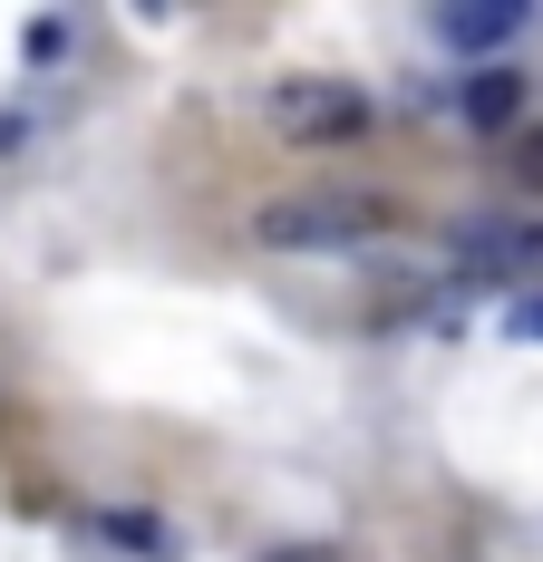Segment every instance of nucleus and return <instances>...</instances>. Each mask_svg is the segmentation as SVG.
Returning a JSON list of instances; mask_svg holds the SVG:
<instances>
[{
	"label": "nucleus",
	"mask_w": 543,
	"mask_h": 562,
	"mask_svg": "<svg viewBox=\"0 0 543 562\" xmlns=\"http://www.w3.org/2000/svg\"><path fill=\"white\" fill-rule=\"evenodd\" d=\"M456 108H466V126H514V116H524V68H476V78H466V88H456Z\"/></svg>",
	"instance_id": "39448f33"
},
{
	"label": "nucleus",
	"mask_w": 543,
	"mask_h": 562,
	"mask_svg": "<svg viewBox=\"0 0 543 562\" xmlns=\"http://www.w3.org/2000/svg\"><path fill=\"white\" fill-rule=\"evenodd\" d=\"M534 30V0H436V40L466 58L505 49V40H524Z\"/></svg>",
	"instance_id": "20e7f679"
},
{
	"label": "nucleus",
	"mask_w": 543,
	"mask_h": 562,
	"mask_svg": "<svg viewBox=\"0 0 543 562\" xmlns=\"http://www.w3.org/2000/svg\"><path fill=\"white\" fill-rule=\"evenodd\" d=\"M446 252H456V272L466 281H514L543 262V224H505V214H466V224L446 233Z\"/></svg>",
	"instance_id": "7ed1b4c3"
},
{
	"label": "nucleus",
	"mask_w": 543,
	"mask_h": 562,
	"mask_svg": "<svg viewBox=\"0 0 543 562\" xmlns=\"http://www.w3.org/2000/svg\"><path fill=\"white\" fill-rule=\"evenodd\" d=\"M272 562H340V553H321V543H311V553H272Z\"/></svg>",
	"instance_id": "1a4fd4ad"
},
{
	"label": "nucleus",
	"mask_w": 543,
	"mask_h": 562,
	"mask_svg": "<svg viewBox=\"0 0 543 562\" xmlns=\"http://www.w3.org/2000/svg\"><path fill=\"white\" fill-rule=\"evenodd\" d=\"M505 339H543V291H534V301H514V311H505Z\"/></svg>",
	"instance_id": "6e6552de"
},
{
	"label": "nucleus",
	"mask_w": 543,
	"mask_h": 562,
	"mask_svg": "<svg viewBox=\"0 0 543 562\" xmlns=\"http://www.w3.org/2000/svg\"><path fill=\"white\" fill-rule=\"evenodd\" d=\"M88 533H98V543H117V553H136V562H165V553H175V533H165V524H156V514H88Z\"/></svg>",
	"instance_id": "423d86ee"
},
{
	"label": "nucleus",
	"mask_w": 543,
	"mask_h": 562,
	"mask_svg": "<svg viewBox=\"0 0 543 562\" xmlns=\"http://www.w3.org/2000/svg\"><path fill=\"white\" fill-rule=\"evenodd\" d=\"M398 233V204L388 194H359V184H311V194H281L253 214V243L263 252H359Z\"/></svg>",
	"instance_id": "f257e3e1"
},
{
	"label": "nucleus",
	"mask_w": 543,
	"mask_h": 562,
	"mask_svg": "<svg viewBox=\"0 0 543 562\" xmlns=\"http://www.w3.org/2000/svg\"><path fill=\"white\" fill-rule=\"evenodd\" d=\"M505 175H514V184H534V194H543V136H514V156H505Z\"/></svg>",
	"instance_id": "0eeeda50"
},
{
	"label": "nucleus",
	"mask_w": 543,
	"mask_h": 562,
	"mask_svg": "<svg viewBox=\"0 0 543 562\" xmlns=\"http://www.w3.org/2000/svg\"><path fill=\"white\" fill-rule=\"evenodd\" d=\"M272 126H281L291 146H359V136L379 126V108H369L350 78H281V88H272Z\"/></svg>",
	"instance_id": "f03ea898"
}]
</instances>
